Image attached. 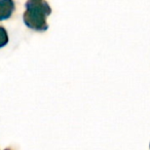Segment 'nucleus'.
<instances>
[{"label":"nucleus","instance_id":"nucleus-1","mask_svg":"<svg viewBox=\"0 0 150 150\" xmlns=\"http://www.w3.org/2000/svg\"><path fill=\"white\" fill-rule=\"evenodd\" d=\"M26 11L24 22L29 28L37 31L47 29L46 17L50 13V8L45 1L42 0H29L26 3Z\"/></svg>","mask_w":150,"mask_h":150},{"label":"nucleus","instance_id":"nucleus-3","mask_svg":"<svg viewBox=\"0 0 150 150\" xmlns=\"http://www.w3.org/2000/svg\"><path fill=\"white\" fill-rule=\"evenodd\" d=\"M8 42V36L3 27H0V48L5 46Z\"/></svg>","mask_w":150,"mask_h":150},{"label":"nucleus","instance_id":"nucleus-2","mask_svg":"<svg viewBox=\"0 0 150 150\" xmlns=\"http://www.w3.org/2000/svg\"><path fill=\"white\" fill-rule=\"evenodd\" d=\"M13 11L15 3L13 0H0V21L8 19Z\"/></svg>","mask_w":150,"mask_h":150},{"label":"nucleus","instance_id":"nucleus-4","mask_svg":"<svg viewBox=\"0 0 150 150\" xmlns=\"http://www.w3.org/2000/svg\"><path fill=\"white\" fill-rule=\"evenodd\" d=\"M4 150H13V149H11V148H6V149H4Z\"/></svg>","mask_w":150,"mask_h":150}]
</instances>
